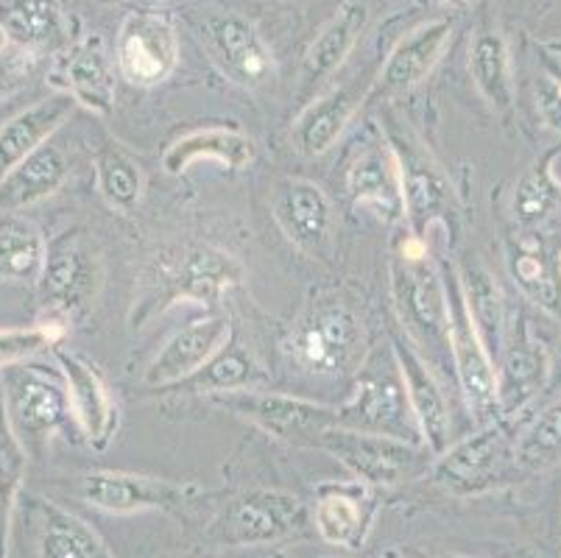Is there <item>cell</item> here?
<instances>
[{"instance_id": "cell-1", "label": "cell", "mask_w": 561, "mask_h": 558, "mask_svg": "<svg viewBox=\"0 0 561 558\" xmlns=\"http://www.w3.org/2000/svg\"><path fill=\"white\" fill-rule=\"evenodd\" d=\"M247 269L234 254L213 243H176L157 252L142 269L129 310L131 330L149 327L168 307L193 301L216 305L241 288Z\"/></svg>"}, {"instance_id": "cell-2", "label": "cell", "mask_w": 561, "mask_h": 558, "mask_svg": "<svg viewBox=\"0 0 561 558\" xmlns=\"http://www.w3.org/2000/svg\"><path fill=\"white\" fill-rule=\"evenodd\" d=\"M391 296L402 330L413 344L427 346L433 355L447 352L450 357V307H447V283L436 260L427 252V240L408 235L391 254Z\"/></svg>"}, {"instance_id": "cell-3", "label": "cell", "mask_w": 561, "mask_h": 558, "mask_svg": "<svg viewBox=\"0 0 561 558\" xmlns=\"http://www.w3.org/2000/svg\"><path fill=\"white\" fill-rule=\"evenodd\" d=\"M285 352L302 372L316 377H344L358 372L366 357L364 324L346 301L335 296L310 301L290 327Z\"/></svg>"}, {"instance_id": "cell-4", "label": "cell", "mask_w": 561, "mask_h": 558, "mask_svg": "<svg viewBox=\"0 0 561 558\" xmlns=\"http://www.w3.org/2000/svg\"><path fill=\"white\" fill-rule=\"evenodd\" d=\"M104 288V260L90 232L81 227L65 229L48 243L39 296L54 316L76 319L87 314Z\"/></svg>"}, {"instance_id": "cell-5", "label": "cell", "mask_w": 561, "mask_h": 558, "mask_svg": "<svg viewBox=\"0 0 561 558\" xmlns=\"http://www.w3.org/2000/svg\"><path fill=\"white\" fill-rule=\"evenodd\" d=\"M313 444L333 453L366 486H400L427 467V449L371 430L333 424L321 430Z\"/></svg>"}, {"instance_id": "cell-6", "label": "cell", "mask_w": 561, "mask_h": 558, "mask_svg": "<svg viewBox=\"0 0 561 558\" xmlns=\"http://www.w3.org/2000/svg\"><path fill=\"white\" fill-rule=\"evenodd\" d=\"M517 444V442H514ZM514 444L503 424L492 422L472 436L450 444L433 464V480L456 498L486 494L506 480L508 467H517Z\"/></svg>"}, {"instance_id": "cell-7", "label": "cell", "mask_w": 561, "mask_h": 558, "mask_svg": "<svg viewBox=\"0 0 561 558\" xmlns=\"http://www.w3.org/2000/svg\"><path fill=\"white\" fill-rule=\"evenodd\" d=\"M447 283V307H450V327H447V341H450V361L456 368L458 386H461L463 399L469 411L478 419H486L500 411L497 399V368H494L492 352L483 344L478 332L469 305L463 299L461 280L453 271L445 276Z\"/></svg>"}, {"instance_id": "cell-8", "label": "cell", "mask_w": 561, "mask_h": 558, "mask_svg": "<svg viewBox=\"0 0 561 558\" xmlns=\"http://www.w3.org/2000/svg\"><path fill=\"white\" fill-rule=\"evenodd\" d=\"M204 489L193 480H168L154 475L95 469L79 478V498L106 514H137V511H180L196 503Z\"/></svg>"}, {"instance_id": "cell-9", "label": "cell", "mask_w": 561, "mask_h": 558, "mask_svg": "<svg viewBox=\"0 0 561 558\" xmlns=\"http://www.w3.org/2000/svg\"><path fill=\"white\" fill-rule=\"evenodd\" d=\"M382 137L394 151L397 171H400L402 209H405L408 229L416 238H425L431 224H436L450 204V182L442 173L438 162L433 160L425 143L408 126H386Z\"/></svg>"}, {"instance_id": "cell-10", "label": "cell", "mask_w": 561, "mask_h": 558, "mask_svg": "<svg viewBox=\"0 0 561 558\" xmlns=\"http://www.w3.org/2000/svg\"><path fill=\"white\" fill-rule=\"evenodd\" d=\"M0 397L7 406L9 422L25 449L28 444L54 436L56 430L73 417L68 386L50 377L48 372H39L25 363L3 368V394Z\"/></svg>"}, {"instance_id": "cell-11", "label": "cell", "mask_w": 561, "mask_h": 558, "mask_svg": "<svg viewBox=\"0 0 561 558\" xmlns=\"http://www.w3.org/2000/svg\"><path fill=\"white\" fill-rule=\"evenodd\" d=\"M213 402L234 417L257 424L268 436L285 439V442H305L316 439L321 430L339 424V408L310 402L290 394L257 391V388H243V391L213 394Z\"/></svg>"}, {"instance_id": "cell-12", "label": "cell", "mask_w": 561, "mask_h": 558, "mask_svg": "<svg viewBox=\"0 0 561 558\" xmlns=\"http://www.w3.org/2000/svg\"><path fill=\"white\" fill-rule=\"evenodd\" d=\"M117 73L131 87H157L180 65V37L171 20L135 12L124 20L115 45Z\"/></svg>"}, {"instance_id": "cell-13", "label": "cell", "mask_w": 561, "mask_h": 558, "mask_svg": "<svg viewBox=\"0 0 561 558\" xmlns=\"http://www.w3.org/2000/svg\"><path fill=\"white\" fill-rule=\"evenodd\" d=\"M272 215L279 232L310 258H328L333 252L335 213L321 184L310 179L288 176L274 187Z\"/></svg>"}, {"instance_id": "cell-14", "label": "cell", "mask_w": 561, "mask_h": 558, "mask_svg": "<svg viewBox=\"0 0 561 558\" xmlns=\"http://www.w3.org/2000/svg\"><path fill=\"white\" fill-rule=\"evenodd\" d=\"M339 424L386 433L405 442H411L413 433H420L397 361L386 372H364L358 377L352 397L339 408Z\"/></svg>"}, {"instance_id": "cell-15", "label": "cell", "mask_w": 561, "mask_h": 558, "mask_svg": "<svg viewBox=\"0 0 561 558\" xmlns=\"http://www.w3.org/2000/svg\"><path fill=\"white\" fill-rule=\"evenodd\" d=\"M453 34H456V23L450 18H433L408 31L405 37L391 48L389 59L366 92V99H394V95L420 87L442 61L445 50L450 48Z\"/></svg>"}, {"instance_id": "cell-16", "label": "cell", "mask_w": 561, "mask_h": 558, "mask_svg": "<svg viewBox=\"0 0 561 558\" xmlns=\"http://www.w3.org/2000/svg\"><path fill=\"white\" fill-rule=\"evenodd\" d=\"M391 355H394L397 368H400L402 386H405L408 402H411L413 419L420 428L422 444L427 453L442 455L450 447V433H453V417H450V402L445 397V388L433 375V366L411 338L402 341L394 338L391 341Z\"/></svg>"}, {"instance_id": "cell-17", "label": "cell", "mask_w": 561, "mask_h": 558, "mask_svg": "<svg viewBox=\"0 0 561 558\" xmlns=\"http://www.w3.org/2000/svg\"><path fill=\"white\" fill-rule=\"evenodd\" d=\"M305 522H308V511L297 494L279 489H254L234 500L229 509L224 539L241 547L272 545V542L302 534Z\"/></svg>"}, {"instance_id": "cell-18", "label": "cell", "mask_w": 561, "mask_h": 558, "mask_svg": "<svg viewBox=\"0 0 561 558\" xmlns=\"http://www.w3.org/2000/svg\"><path fill=\"white\" fill-rule=\"evenodd\" d=\"M229 341H232V324L227 316H204V319L191 321L162 344L142 380L151 388L182 386L193 375H198L218 352L227 350Z\"/></svg>"}, {"instance_id": "cell-19", "label": "cell", "mask_w": 561, "mask_h": 558, "mask_svg": "<svg viewBox=\"0 0 561 558\" xmlns=\"http://www.w3.org/2000/svg\"><path fill=\"white\" fill-rule=\"evenodd\" d=\"M202 39L218 68L243 87L263 84L274 73L268 45L247 18L234 12L207 14L202 23Z\"/></svg>"}, {"instance_id": "cell-20", "label": "cell", "mask_w": 561, "mask_h": 558, "mask_svg": "<svg viewBox=\"0 0 561 558\" xmlns=\"http://www.w3.org/2000/svg\"><path fill=\"white\" fill-rule=\"evenodd\" d=\"M54 357L59 363L65 386H68L70 411H73L81 436L87 439L90 447L104 449L115 439L117 424H121V411L112 399L110 386L87 357L59 350V346H54Z\"/></svg>"}, {"instance_id": "cell-21", "label": "cell", "mask_w": 561, "mask_h": 558, "mask_svg": "<svg viewBox=\"0 0 561 558\" xmlns=\"http://www.w3.org/2000/svg\"><path fill=\"white\" fill-rule=\"evenodd\" d=\"M54 84L84 110L95 115H110L115 106V70H112L104 39L99 34H90L70 45L56 68Z\"/></svg>"}, {"instance_id": "cell-22", "label": "cell", "mask_w": 561, "mask_h": 558, "mask_svg": "<svg viewBox=\"0 0 561 558\" xmlns=\"http://www.w3.org/2000/svg\"><path fill=\"white\" fill-rule=\"evenodd\" d=\"M204 160L221 162L227 171H249L257 162V143L234 126H204L176 137L162 153V168L171 176H182L187 168Z\"/></svg>"}, {"instance_id": "cell-23", "label": "cell", "mask_w": 561, "mask_h": 558, "mask_svg": "<svg viewBox=\"0 0 561 558\" xmlns=\"http://www.w3.org/2000/svg\"><path fill=\"white\" fill-rule=\"evenodd\" d=\"M366 25H369V7L360 3V0H344L339 9H335L333 18L321 25L319 34L313 37V43L308 45L302 59V92L319 90L335 70L346 61V56L352 54V48L358 45V39L364 37Z\"/></svg>"}, {"instance_id": "cell-24", "label": "cell", "mask_w": 561, "mask_h": 558, "mask_svg": "<svg viewBox=\"0 0 561 558\" xmlns=\"http://www.w3.org/2000/svg\"><path fill=\"white\" fill-rule=\"evenodd\" d=\"M76 101L65 92H56L50 99L25 106L18 115L9 117L0 126V179L12 168H18L25 157H32L37 148L50 143V137L62 129L68 117L76 112Z\"/></svg>"}, {"instance_id": "cell-25", "label": "cell", "mask_w": 561, "mask_h": 558, "mask_svg": "<svg viewBox=\"0 0 561 558\" xmlns=\"http://www.w3.org/2000/svg\"><path fill=\"white\" fill-rule=\"evenodd\" d=\"M360 110V92L341 84L310 101L290 126V143L302 157H321L344 137L346 126Z\"/></svg>"}, {"instance_id": "cell-26", "label": "cell", "mask_w": 561, "mask_h": 558, "mask_svg": "<svg viewBox=\"0 0 561 558\" xmlns=\"http://www.w3.org/2000/svg\"><path fill=\"white\" fill-rule=\"evenodd\" d=\"M68 157L59 146L45 143L43 148L25 157L18 168L0 179V213H20L25 207L45 202L68 179Z\"/></svg>"}, {"instance_id": "cell-27", "label": "cell", "mask_w": 561, "mask_h": 558, "mask_svg": "<svg viewBox=\"0 0 561 558\" xmlns=\"http://www.w3.org/2000/svg\"><path fill=\"white\" fill-rule=\"evenodd\" d=\"M0 29L28 54L68 45V18L59 0H0Z\"/></svg>"}, {"instance_id": "cell-28", "label": "cell", "mask_w": 561, "mask_h": 558, "mask_svg": "<svg viewBox=\"0 0 561 558\" xmlns=\"http://www.w3.org/2000/svg\"><path fill=\"white\" fill-rule=\"evenodd\" d=\"M319 536L333 547L364 545L371 522V498L364 486H330L319 494L313 511Z\"/></svg>"}, {"instance_id": "cell-29", "label": "cell", "mask_w": 561, "mask_h": 558, "mask_svg": "<svg viewBox=\"0 0 561 558\" xmlns=\"http://www.w3.org/2000/svg\"><path fill=\"white\" fill-rule=\"evenodd\" d=\"M346 191L358 204H371L386 213H405L402 209V187H400V171H397V160L386 137L380 140L366 143L355 160H352L350 173H346Z\"/></svg>"}, {"instance_id": "cell-30", "label": "cell", "mask_w": 561, "mask_h": 558, "mask_svg": "<svg viewBox=\"0 0 561 558\" xmlns=\"http://www.w3.org/2000/svg\"><path fill=\"white\" fill-rule=\"evenodd\" d=\"M456 274L461 280L463 299H467L469 314H472V321L481 332L483 344L489 346V352L500 350L503 330H506V296H503L497 276L478 254H467L458 263Z\"/></svg>"}, {"instance_id": "cell-31", "label": "cell", "mask_w": 561, "mask_h": 558, "mask_svg": "<svg viewBox=\"0 0 561 558\" xmlns=\"http://www.w3.org/2000/svg\"><path fill=\"white\" fill-rule=\"evenodd\" d=\"M469 76L476 81L478 92L483 95L494 112H508L514 106V61L506 37L497 29L476 34L469 45Z\"/></svg>"}, {"instance_id": "cell-32", "label": "cell", "mask_w": 561, "mask_h": 558, "mask_svg": "<svg viewBox=\"0 0 561 558\" xmlns=\"http://www.w3.org/2000/svg\"><path fill=\"white\" fill-rule=\"evenodd\" d=\"M48 240L43 229L20 213H0V280L39 283Z\"/></svg>"}, {"instance_id": "cell-33", "label": "cell", "mask_w": 561, "mask_h": 558, "mask_svg": "<svg viewBox=\"0 0 561 558\" xmlns=\"http://www.w3.org/2000/svg\"><path fill=\"white\" fill-rule=\"evenodd\" d=\"M37 511L39 558H112L104 539L84 520L50 503H39Z\"/></svg>"}, {"instance_id": "cell-34", "label": "cell", "mask_w": 561, "mask_h": 558, "mask_svg": "<svg viewBox=\"0 0 561 558\" xmlns=\"http://www.w3.org/2000/svg\"><path fill=\"white\" fill-rule=\"evenodd\" d=\"M95 187L106 207L135 213L146 191V171L121 143H106L95 157Z\"/></svg>"}, {"instance_id": "cell-35", "label": "cell", "mask_w": 561, "mask_h": 558, "mask_svg": "<svg viewBox=\"0 0 561 558\" xmlns=\"http://www.w3.org/2000/svg\"><path fill=\"white\" fill-rule=\"evenodd\" d=\"M561 153V146L553 148L537 160L523 176L517 179L512 193V218L517 227H537L545 218L553 215V209L561 204V182L556 179V157Z\"/></svg>"}, {"instance_id": "cell-36", "label": "cell", "mask_w": 561, "mask_h": 558, "mask_svg": "<svg viewBox=\"0 0 561 558\" xmlns=\"http://www.w3.org/2000/svg\"><path fill=\"white\" fill-rule=\"evenodd\" d=\"M28 469V449L14 433L7 417V406L0 397V558H9V534L12 516Z\"/></svg>"}, {"instance_id": "cell-37", "label": "cell", "mask_w": 561, "mask_h": 558, "mask_svg": "<svg viewBox=\"0 0 561 558\" xmlns=\"http://www.w3.org/2000/svg\"><path fill=\"white\" fill-rule=\"evenodd\" d=\"M550 375L548 357L534 346H514L506 355V363L497 372V399L500 411L514 413L545 388Z\"/></svg>"}, {"instance_id": "cell-38", "label": "cell", "mask_w": 561, "mask_h": 558, "mask_svg": "<svg viewBox=\"0 0 561 558\" xmlns=\"http://www.w3.org/2000/svg\"><path fill=\"white\" fill-rule=\"evenodd\" d=\"M260 383H265L263 366L241 346H227L182 386L193 394H224L254 388Z\"/></svg>"}, {"instance_id": "cell-39", "label": "cell", "mask_w": 561, "mask_h": 558, "mask_svg": "<svg viewBox=\"0 0 561 558\" xmlns=\"http://www.w3.org/2000/svg\"><path fill=\"white\" fill-rule=\"evenodd\" d=\"M517 467L542 472L561 460V399L545 408L514 444Z\"/></svg>"}, {"instance_id": "cell-40", "label": "cell", "mask_w": 561, "mask_h": 558, "mask_svg": "<svg viewBox=\"0 0 561 558\" xmlns=\"http://www.w3.org/2000/svg\"><path fill=\"white\" fill-rule=\"evenodd\" d=\"M514 280L530 299L550 310L553 316H561V269L550 265L542 249L523 243L519 252L512 260Z\"/></svg>"}, {"instance_id": "cell-41", "label": "cell", "mask_w": 561, "mask_h": 558, "mask_svg": "<svg viewBox=\"0 0 561 558\" xmlns=\"http://www.w3.org/2000/svg\"><path fill=\"white\" fill-rule=\"evenodd\" d=\"M65 335H68V330H65L62 321L56 319L34 327H9V330H0V372L54 350V346L62 344Z\"/></svg>"}, {"instance_id": "cell-42", "label": "cell", "mask_w": 561, "mask_h": 558, "mask_svg": "<svg viewBox=\"0 0 561 558\" xmlns=\"http://www.w3.org/2000/svg\"><path fill=\"white\" fill-rule=\"evenodd\" d=\"M539 61H542L545 73L561 90V43L550 39V43H539Z\"/></svg>"}, {"instance_id": "cell-43", "label": "cell", "mask_w": 561, "mask_h": 558, "mask_svg": "<svg viewBox=\"0 0 561 558\" xmlns=\"http://www.w3.org/2000/svg\"><path fill=\"white\" fill-rule=\"evenodd\" d=\"M23 81V70H20V61L12 59V56L0 54V99L9 95L14 87Z\"/></svg>"}, {"instance_id": "cell-44", "label": "cell", "mask_w": 561, "mask_h": 558, "mask_svg": "<svg viewBox=\"0 0 561 558\" xmlns=\"http://www.w3.org/2000/svg\"><path fill=\"white\" fill-rule=\"evenodd\" d=\"M433 558H472V556H461V553H447V556H433Z\"/></svg>"}, {"instance_id": "cell-45", "label": "cell", "mask_w": 561, "mask_h": 558, "mask_svg": "<svg viewBox=\"0 0 561 558\" xmlns=\"http://www.w3.org/2000/svg\"><path fill=\"white\" fill-rule=\"evenodd\" d=\"M559 355H561V350H559ZM553 372H559V377H556V383H561V368H553Z\"/></svg>"}, {"instance_id": "cell-46", "label": "cell", "mask_w": 561, "mask_h": 558, "mask_svg": "<svg viewBox=\"0 0 561 558\" xmlns=\"http://www.w3.org/2000/svg\"><path fill=\"white\" fill-rule=\"evenodd\" d=\"M559 269H561V258H559Z\"/></svg>"}]
</instances>
